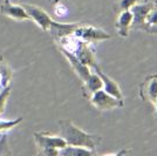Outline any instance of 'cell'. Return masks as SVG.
<instances>
[{
  "label": "cell",
  "mask_w": 157,
  "mask_h": 156,
  "mask_svg": "<svg viewBox=\"0 0 157 156\" xmlns=\"http://www.w3.org/2000/svg\"><path fill=\"white\" fill-rule=\"evenodd\" d=\"M60 127H61V136L65 138L67 144L85 147L88 149L95 148V146L98 143L96 136H93L90 134L81 130L73 123L72 121L62 120V121H60Z\"/></svg>",
  "instance_id": "obj_1"
},
{
  "label": "cell",
  "mask_w": 157,
  "mask_h": 156,
  "mask_svg": "<svg viewBox=\"0 0 157 156\" xmlns=\"http://www.w3.org/2000/svg\"><path fill=\"white\" fill-rule=\"evenodd\" d=\"M34 140L42 155H59V150L67 146L62 136H52L46 133H34Z\"/></svg>",
  "instance_id": "obj_2"
},
{
  "label": "cell",
  "mask_w": 157,
  "mask_h": 156,
  "mask_svg": "<svg viewBox=\"0 0 157 156\" xmlns=\"http://www.w3.org/2000/svg\"><path fill=\"white\" fill-rule=\"evenodd\" d=\"M22 6L26 10L29 19H32L42 31H49L53 19L46 11H44L42 8L38 6H33V5H28V4H25Z\"/></svg>",
  "instance_id": "obj_3"
},
{
  "label": "cell",
  "mask_w": 157,
  "mask_h": 156,
  "mask_svg": "<svg viewBox=\"0 0 157 156\" xmlns=\"http://www.w3.org/2000/svg\"><path fill=\"white\" fill-rule=\"evenodd\" d=\"M90 101H92V103L96 108L101 109V111L111 109V108H115V107H118V106H122V101L121 100H118V99L109 95L102 88L92 93Z\"/></svg>",
  "instance_id": "obj_4"
},
{
  "label": "cell",
  "mask_w": 157,
  "mask_h": 156,
  "mask_svg": "<svg viewBox=\"0 0 157 156\" xmlns=\"http://www.w3.org/2000/svg\"><path fill=\"white\" fill-rule=\"evenodd\" d=\"M73 34L78 39L82 40V41H87V42L103 40L110 37L108 33L102 31V29H98V28H95V27L92 26H80V25L76 26Z\"/></svg>",
  "instance_id": "obj_5"
},
{
  "label": "cell",
  "mask_w": 157,
  "mask_h": 156,
  "mask_svg": "<svg viewBox=\"0 0 157 156\" xmlns=\"http://www.w3.org/2000/svg\"><path fill=\"white\" fill-rule=\"evenodd\" d=\"M0 12L4 15H6L8 18H12L14 20H19V21L29 20V17H28L26 10L24 8L22 5H14V4H11L10 1H5L1 5Z\"/></svg>",
  "instance_id": "obj_6"
},
{
  "label": "cell",
  "mask_w": 157,
  "mask_h": 156,
  "mask_svg": "<svg viewBox=\"0 0 157 156\" xmlns=\"http://www.w3.org/2000/svg\"><path fill=\"white\" fill-rule=\"evenodd\" d=\"M60 49H61V52L63 53V55L67 58V60L69 61V64L72 65L73 69L75 71V73L80 76V79H81L82 81H85L86 82L87 79L89 78V75H90L89 67H88L87 65H85L83 62H81L74 53L68 52V51H66V49H63V48H60Z\"/></svg>",
  "instance_id": "obj_7"
},
{
  "label": "cell",
  "mask_w": 157,
  "mask_h": 156,
  "mask_svg": "<svg viewBox=\"0 0 157 156\" xmlns=\"http://www.w3.org/2000/svg\"><path fill=\"white\" fill-rule=\"evenodd\" d=\"M94 68H95V72L98 74V76L102 80V84H103V87H102V88H105L103 91H105V93H108L109 95H111V96H114V98L123 101V96H122V93H121V89H120V87H118L117 84H116L113 79L109 78L108 75L103 74L96 66H94Z\"/></svg>",
  "instance_id": "obj_8"
},
{
  "label": "cell",
  "mask_w": 157,
  "mask_h": 156,
  "mask_svg": "<svg viewBox=\"0 0 157 156\" xmlns=\"http://www.w3.org/2000/svg\"><path fill=\"white\" fill-rule=\"evenodd\" d=\"M76 26H78V24H60V22H55L53 20L52 25L49 27V31L54 38L59 40L60 38H62L65 35L73 34Z\"/></svg>",
  "instance_id": "obj_9"
},
{
  "label": "cell",
  "mask_w": 157,
  "mask_h": 156,
  "mask_svg": "<svg viewBox=\"0 0 157 156\" xmlns=\"http://www.w3.org/2000/svg\"><path fill=\"white\" fill-rule=\"evenodd\" d=\"M74 54H75V55L78 57V60H80L81 62H83L85 65L95 66L93 53H92V51H90V48H89V46H88V42H87V41L80 40V41H78V48H76V51H75Z\"/></svg>",
  "instance_id": "obj_10"
},
{
  "label": "cell",
  "mask_w": 157,
  "mask_h": 156,
  "mask_svg": "<svg viewBox=\"0 0 157 156\" xmlns=\"http://www.w3.org/2000/svg\"><path fill=\"white\" fill-rule=\"evenodd\" d=\"M132 21H134V15L130 10H123L117 20V31L121 37L128 35V29Z\"/></svg>",
  "instance_id": "obj_11"
},
{
  "label": "cell",
  "mask_w": 157,
  "mask_h": 156,
  "mask_svg": "<svg viewBox=\"0 0 157 156\" xmlns=\"http://www.w3.org/2000/svg\"><path fill=\"white\" fill-rule=\"evenodd\" d=\"M93 151L85 147L78 146H69L67 144L65 148L59 150V155H69V156H78V155H92Z\"/></svg>",
  "instance_id": "obj_12"
},
{
  "label": "cell",
  "mask_w": 157,
  "mask_h": 156,
  "mask_svg": "<svg viewBox=\"0 0 157 156\" xmlns=\"http://www.w3.org/2000/svg\"><path fill=\"white\" fill-rule=\"evenodd\" d=\"M142 98H145L150 101H155L157 98V76L149 78L145 82V88H144V94H142Z\"/></svg>",
  "instance_id": "obj_13"
},
{
  "label": "cell",
  "mask_w": 157,
  "mask_h": 156,
  "mask_svg": "<svg viewBox=\"0 0 157 156\" xmlns=\"http://www.w3.org/2000/svg\"><path fill=\"white\" fill-rule=\"evenodd\" d=\"M12 79V71L10 66L0 57V87H6Z\"/></svg>",
  "instance_id": "obj_14"
},
{
  "label": "cell",
  "mask_w": 157,
  "mask_h": 156,
  "mask_svg": "<svg viewBox=\"0 0 157 156\" xmlns=\"http://www.w3.org/2000/svg\"><path fill=\"white\" fill-rule=\"evenodd\" d=\"M102 87H103V84H102V80L98 76V73H95V74L90 73L89 78L87 79V81H86V88L90 93H94V92L101 89Z\"/></svg>",
  "instance_id": "obj_15"
},
{
  "label": "cell",
  "mask_w": 157,
  "mask_h": 156,
  "mask_svg": "<svg viewBox=\"0 0 157 156\" xmlns=\"http://www.w3.org/2000/svg\"><path fill=\"white\" fill-rule=\"evenodd\" d=\"M132 11L131 13L134 15V21L135 22H142L144 21L147 14L149 13L150 11V7L149 5H137V6H132Z\"/></svg>",
  "instance_id": "obj_16"
},
{
  "label": "cell",
  "mask_w": 157,
  "mask_h": 156,
  "mask_svg": "<svg viewBox=\"0 0 157 156\" xmlns=\"http://www.w3.org/2000/svg\"><path fill=\"white\" fill-rule=\"evenodd\" d=\"M22 121V117H18L14 120H0V133H5L7 130L13 129Z\"/></svg>",
  "instance_id": "obj_17"
},
{
  "label": "cell",
  "mask_w": 157,
  "mask_h": 156,
  "mask_svg": "<svg viewBox=\"0 0 157 156\" xmlns=\"http://www.w3.org/2000/svg\"><path fill=\"white\" fill-rule=\"evenodd\" d=\"M10 95H11V86H6V87H4L2 91H0V115L5 111L7 100L10 99Z\"/></svg>",
  "instance_id": "obj_18"
},
{
  "label": "cell",
  "mask_w": 157,
  "mask_h": 156,
  "mask_svg": "<svg viewBox=\"0 0 157 156\" xmlns=\"http://www.w3.org/2000/svg\"><path fill=\"white\" fill-rule=\"evenodd\" d=\"M0 155H11V150L8 147V140L5 133L1 135V138H0Z\"/></svg>",
  "instance_id": "obj_19"
},
{
  "label": "cell",
  "mask_w": 157,
  "mask_h": 156,
  "mask_svg": "<svg viewBox=\"0 0 157 156\" xmlns=\"http://www.w3.org/2000/svg\"><path fill=\"white\" fill-rule=\"evenodd\" d=\"M144 21H147L148 25L150 26H157V8L154 10V11H149V13L147 14Z\"/></svg>",
  "instance_id": "obj_20"
},
{
  "label": "cell",
  "mask_w": 157,
  "mask_h": 156,
  "mask_svg": "<svg viewBox=\"0 0 157 156\" xmlns=\"http://www.w3.org/2000/svg\"><path fill=\"white\" fill-rule=\"evenodd\" d=\"M137 0H121L120 1V6L122 10H129L130 7H132L136 4Z\"/></svg>",
  "instance_id": "obj_21"
},
{
  "label": "cell",
  "mask_w": 157,
  "mask_h": 156,
  "mask_svg": "<svg viewBox=\"0 0 157 156\" xmlns=\"http://www.w3.org/2000/svg\"><path fill=\"white\" fill-rule=\"evenodd\" d=\"M54 12H55L56 15H59V17H63V15L67 13V8H66V6L60 4V5H56V6H55Z\"/></svg>",
  "instance_id": "obj_22"
},
{
  "label": "cell",
  "mask_w": 157,
  "mask_h": 156,
  "mask_svg": "<svg viewBox=\"0 0 157 156\" xmlns=\"http://www.w3.org/2000/svg\"><path fill=\"white\" fill-rule=\"evenodd\" d=\"M154 103H155V106H156V115H157V98L155 99V101H154Z\"/></svg>",
  "instance_id": "obj_23"
}]
</instances>
